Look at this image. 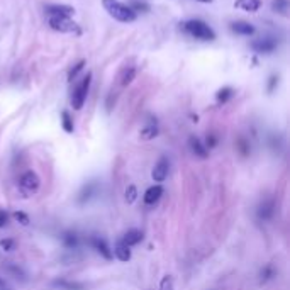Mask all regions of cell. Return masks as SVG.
Returning <instances> with one entry per match:
<instances>
[{
	"instance_id": "obj_2",
	"label": "cell",
	"mask_w": 290,
	"mask_h": 290,
	"mask_svg": "<svg viewBox=\"0 0 290 290\" xmlns=\"http://www.w3.org/2000/svg\"><path fill=\"white\" fill-rule=\"evenodd\" d=\"M183 29H185L192 37H197V39H200V41L216 39V32L211 29V26H207L204 21H198V19L187 21L185 24H183Z\"/></svg>"
},
{
	"instance_id": "obj_1",
	"label": "cell",
	"mask_w": 290,
	"mask_h": 290,
	"mask_svg": "<svg viewBox=\"0 0 290 290\" xmlns=\"http://www.w3.org/2000/svg\"><path fill=\"white\" fill-rule=\"evenodd\" d=\"M102 5L109 12L110 17H114L119 22H132L136 21V12L128 7L126 3L119 2V0H102Z\"/></svg>"
},
{
	"instance_id": "obj_10",
	"label": "cell",
	"mask_w": 290,
	"mask_h": 290,
	"mask_svg": "<svg viewBox=\"0 0 290 290\" xmlns=\"http://www.w3.org/2000/svg\"><path fill=\"white\" fill-rule=\"evenodd\" d=\"M231 31H232V32H236V34H241V36H251V34H255L253 24H250V22H244V21L232 22Z\"/></svg>"
},
{
	"instance_id": "obj_3",
	"label": "cell",
	"mask_w": 290,
	"mask_h": 290,
	"mask_svg": "<svg viewBox=\"0 0 290 290\" xmlns=\"http://www.w3.org/2000/svg\"><path fill=\"white\" fill-rule=\"evenodd\" d=\"M90 83H92V73H87L85 78H83L82 82L76 85L73 95H71V105H73L75 110H80L83 107V104H85L87 94H89V89H90Z\"/></svg>"
},
{
	"instance_id": "obj_6",
	"label": "cell",
	"mask_w": 290,
	"mask_h": 290,
	"mask_svg": "<svg viewBox=\"0 0 290 290\" xmlns=\"http://www.w3.org/2000/svg\"><path fill=\"white\" fill-rule=\"evenodd\" d=\"M21 187L26 192H36L39 189V177L34 171H26L21 177Z\"/></svg>"
},
{
	"instance_id": "obj_12",
	"label": "cell",
	"mask_w": 290,
	"mask_h": 290,
	"mask_svg": "<svg viewBox=\"0 0 290 290\" xmlns=\"http://www.w3.org/2000/svg\"><path fill=\"white\" fill-rule=\"evenodd\" d=\"M92 246H94L95 250H97L98 253H100L105 259H112V251L109 250V246H107V243L104 241V239L92 238Z\"/></svg>"
},
{
	"instance_id": "obj_34",
	"label": "cell",
	"mask_w": 290,
	"mask_h": 290,
	"mask_svg": "<svg viewBox=\"0 0 290 290\" xmlns=\"http://www.w3.org/2000/svg\"><path fill=\"white\" fill-rule=\"evenodd\" d=\"M0 290H5V282L0 278Z\"/></svg>"
},
{
	"instance_id": "obj_25",
	"label": "cell",
	"mask_w": 290,
	"mask_h": 290,
	"mask_svg": "<svg viewBox=\"0 0 290 290\" xmlns=\"http://www.w3.org/2000/svg\"><path fill=\"white\" fill-rule=\"evenodd\" d=\"M273 10H275V12L285 14V12H287V0H275V2H273Z\"/></svg>"
},
{
	"instance_id": "obj_15",
	"label": "cell",
	"mask_w": 290,
	"mask_h": 290,
	"mask_svg": "<svg viewBox=\"0 0 290 290\" xmlns=\"http://www.w3.org/2000/svg\"><path fill=\"white\" fill-rule=\"evenodd\" d=\"M141 239H143V232L137 231V229H131V231H128L124 234L122 243H124L126 246H134V244L141 243Z\"/></svg>"
},
{
	"instance_id": "obj_29",
	"label": "cell",
	"mask_w": 290,
	"mask_h": 290,
	"mask_svg": "<svg viewBox=\"0 0 290 290\" xmlns=\"http://www.w3.org/2000/svg\"><path fill=\"white\" fill-rule=\"evenodd\" d=\"M14 246H15V241H14V239H2V241H0V248H2L3 251L14 250Z\"/></svg>"
},
{
	"instance_id": "obj_31",
	"label": "cell",
	"mask_w": 290,
	"mask_h": 290,
	"mask_svg": "<svg viewBox=\"0 0 290 290\" xmlns=\"http://www.w3.org/2000/svg\"><path fill=\"white\" fill-rule=\"evenodd\" d=\"M278 83V76L272 75L270 76V82H268V92H273L275 90V85Z\"/></svg>"
},
{
	"instance_id": "obj_19",
	"label": "cell",
	"mask_w": 290,
	"mask_h": 290,
	"mask_svg": "<svg viewBox=\"0 0 290 290\" xmlns=\"http://www.w3.org/2000/svg\"><path fill=\"white\" fill-rule=\"evenodd\" d=\"M232 94H234V90H232L231 87H224V89H221L217 92V102H219V104H226L229 98L232 97Z\"/></svg>"
},
{
	"instance_id": "obj_22",
	"label": "cell",
	"mask_w": 290,
	"mask_h": 290,
	"mask_svg": "<svg viewBox=\"0 0 290 290\" xmlns=\"http://www.w3.org/2000/svg\"><path fill=\"white\" fill-rule=\"evenodd\" d=\"M3 268H5L7 272L14 273L15 278H21V280H26V273L22 272V270L19 268V266H15V265H7V266H3Z\"/></svg>"
},
{
	"instance_id": "obj_11",
	"label": "cell",
	"mask_w": 290,
	"mask_h": 290,
	"mask_svg": "<svg viewBox=\"0 0 290 290\" xmlns=\"http://www.w3.org/2000/svg\"><path fill=\"white\" fill-rule=\"evenodd\" d=\"M273 212H275V200L273 198H268V200H265L261 205H259V209H258V217L259 219H270V217L273 216Z\"/></svg>"
},
{
	"instance_id": "obj_5",
	"label": "cell",
	"mask_w": 290,
	"mask_h": 290,
	"mask_svg": "<svg viewBox=\"0 0 290 290\" xmlns=\"http://www.w3.org/2000/svg\"><path fill=\"white\" fill-rule=\"evenodd\" d=\"M251 48L257 53H261V55H268V53L275 51L277 48V41L272 39V37H261V39H257L251 43Z\"/></svg>"
},
{
	"instance_id": "obj_8",
	"label": "cell",
	"mask_w": 290,
	"mask_h": 290,
	"mask_svg": "<svg viewBox=\"0 0 290 290\" xmlns=\"http://www.w3.org/2000/svg\"><path fill=\"white\" fill-rule=\"evenodd\" d=\"M46 12L49 15H61V17H70L75 14V9L70 5H46Z\"/></svg>"
},
{
	"instance_id": "obj_21",
	"label": "cell",
	"mask_w": 290,
	"mask_h": 290,
	"mask_svg": "<svg viewBox=\"0 0 290 290\" xmlns=\"http://www.w3.org/2000/svg\"><path fill=\"white\" fill-rule=\"evenodd\" d=\"M61 122H63V129L66 132H73V121H71V117H70V114L64 110L63 114H61Z\"/></svg>"
},
{
	"instance_id": "obj_28",
	"label": "cell",
	"mask_w": 290,
	"mask_h": 290,
	"mask_svg": "<svg viewBox=\"0 0 290 290\" xmlns=\"http://www.w3.org/2000/svg\"><path fill=\"white\" fill-rule=\"evenodd\" d=\"M275 275V270H273V266L272 265H266L265 268L261 270V282H266V280H270Z\"/></svg>"
},
{
	"instance_id": "obj_30",
	"label": "cell",
	"mask_w": 290,
	"mask_h": 290,
	"mask_svg": "<svg viewBox=\"0 0 290 290\" xmlns=\"http://www.w3.org/2000/svg\"><path fill=\"white\" fill-rule=\"evenodd\" d=\"M14 217H15V221H19V223L22 224V226H28L29 224V217L26 216L24 212H14Z\"/></svg>"
},
{
	"instance_id": "obj_24",
	"label": "cell",
	"mask_w": 290,
	"mask_h": 290,
	"mask_svg": "<svg viewBox=\"0 0 290 290\" xmlns=\"http://www.w3.org/2000/svg\"><path fill=\"white\" fill-rule=\"evenodd\" d=\"M137 197V190L134 185H129L128 190H126V200H128V204H132V202L136 200Z\"/></svg>"
},
{
	"instance_id": "obj_4",
	"label": "cell",
	"mask_w": 290,
	"mask_h": 290,
	"mask_svg": "<svg viewBox=\"0 0 290 290\" xmlns=\"http://www.w3.org/2000/svg\"><path fill=\"white\" fill-rule=\"evenodd\" d=\"M48 24L53 31H58V32H78V26H76L70 17L49 15Z\"/></svg>"
},
{
	"instance_id": "obj_9",
	"label": "cell",
	"mask_w": 290,
	"mask_h": 290,
	"mask_svg": "<svg viewBox=\"0 0 290 290\" xmlns=\"http://www.w3.org/2000/svg\"><path fill=\"white\" fill-rule=\"evenodd\" d=\"M161 195H163V187L153 185L146 190V193H144V202H146L148 205H153L155 202H158L160 198H161Z\"/></svg>"
},
{
	"instance_id": "obj_23",
	"label": "cell",
	"mask_w": 290,
	"mask_h": 290,
	"mask_svg": "<svg viewBox=\"0 0 290 290\" xmlns=\"http://www.w3.org/2000/svg\"><path fill=\"white\" fill-rule=\"evenodd\" d=\"M83 66H85V60L78 61V63H76L75 66L70 70V73H68V80H70V82H71V80H73L75 76L78 75V71H82V70H83Z\"/></svg>"
},
{
	"instance_id": "obj_7",
	"label": "cell",
	"mask_w": 290,
	"mask_h": 290,
	"mask_svg": "<svg viewBox=\"0 0 290 290\" xmlns=\"http://www.w3.org/2000/svg\"><path fill=\"white\" fill-rule=\"evenodd\" d=\"M168 160L166 158H160V161L156 163L155 168H153V173H151V177H153V180L155 182H163L165 178L168 177Z\"/></svg>"
},
{
	"instance_id": "obj_26",
	"label": "cell",
	"mask_w": 290,
	"mask_h": 290,
	"mask_svg": "<svg viewBox=\"0 0 290 290\" xmlns=\"http://www.w3.org/2000/svg\"><path fill=\"white\" fill-rule=\"evenodd\" d=\"M76 244H78V238H76V234L68 232V234L64 236V246L66 248H76Z\"/></svg>"
},
{
	"instance_id": "obj_27",
	"label": "cell",
	"mask_w": 290,
	"mask_h": 290,
	"mask_svg": "<svg viewBox=\"0 0 290 290\" xmlns=\"http://www.w3.org/2000/svg\"><path fill=\"white\" fill-rule=\"evenodd\" d=\"M160 290H173V278H171L170 275L163 277L161 284H160Z\"/></svg>"
},
{
	"instance_id": "obj_17",
	"label": "cell",
	"mask_w": 290,
	"mask_h": 290,
	"mask_svg": "<svg viewBox=\"0 0 290 290\" xmlns=\"http://www.w3.org/2000/svg\"><path fill=\"white\" fill-rule=\"evenodd\" d=\"M53 285H55V287H60V289H66V290H83L85 289V285L80 284V282H68V280H55L53 282Z\"/></svg>"
},
{
	"instance_id": "obj_33",
	"label": "cell",
	"mask_w": 290,
	"mask_h": 290,
	"mask_svg": "<svg viewBox=\"0 0 290 290\" xmlns=\"http://www.w3.org/2000/svg\"><path fill=\"white\" fill-rule=\"evenodd\" d=\"M7 224V214L5 211H0V227H3Z\"/></svg>"
},
{
	"instance_id": "obj_16",
	"label": "cell",
	"mask_w": 290,
	"mask_h": 290,
	"mask_svg": "<svg viewBox=\"0 0 290 290\" xmlns=\"http://www.w3.org/2000/svg\"><path fill=\"white\" fill-rule=\"evenodd\" d=\"M114 253H116L117 259H121V261H129V259H131V250H129V246H126L122 241L117 243Z\"/></svg>"
},
{
	"instance_id": "obj_13",
	"label": "cell",
	"mask_w": 290,
	"mask_h": 290,
	"mask_svg": "<svg viewBox=\"0 0 290 290\" xmlns=\"http://www.w3.org/2000/svg\"><path fill=\"white\" fill-rule=\"evenodd\" d=\"M189 144H190V150H192L193 155H197L198 158H207V148L204 146V144L200 143V139L198 137H190V141H189Z\"/></svg>"
},
{
	"instance_id": "obj_20",
	"label": "cell",
	"mask_w": 290,
	"mask_h": 290,
	"mask_svg": "<svg viewBox=\"0 0 290 290\" xmlns=\"http://www.w3.org/2000/svg\"><path fill=\"white\" fill-rule=\"evenodd\" d=\"M134 76H136V70L134 68H126L124 71H122V76H121V83L124 87H128L129 83L134 80Z\"/></svg>"
},
{
	"instance_id": "obj_32",
	"label": "cell",
	"mask_w": 290,
	"mask_h": 290,
	"mask_svg": "<svg viewBox=\"0 0 290 290\" xmlns=\"http://www.w3.org/2000/svg\"><path fill=\"white\" fill-rule=\"evenodd\" d=\"M216 144H217V137L212 136V134L207 136V146H209V148H214Z\"/></svg>"
},
{
	"instance_id": "obj_35",
	"label": "cell",
	"mask_w": 290,
	"mask_h": 290,
	"mask_svg": "<svg viewBox=\"0 0 290 290\" xmlns=\"http://www.w3.org/2000/svg\"><path fill=\"white\" fill-rule=\"evenodd\" d=\"M198 2H211V0H198Z\"/></svg>"
},
{
	"instance_id": "obj_14",
	"label": "cell",
	"mask_w": 290,
	"mask_h": 290,
	"mask_svg": "<svg viewBox=\"0 0 290 290\" xmlns=\"http://www.w3.org/2000/svg\"><path fill=\"white\" fill-rule=\"evenodd\" d=\"M236 9H243L246 12H257V10L261 7V2L259 0H238L234 3Z\"/></svg>"
},
{
	"instance_id": "obj_18",
	"label": "cell",
	"mask_w": 290,
	"mask_h": 290,
	"mask_svg": "<svg viewBox=\"0 0 290 290\" xmlns=\"http://www.w3.org/2000/svg\"><path fill=\"white\" fill-rule=\"evenodd\" d=\"M158 136V126L156 124H148L146 128H143V131H141V137L143 139H153V137Z\"/></svg>"
}]
</instances>
